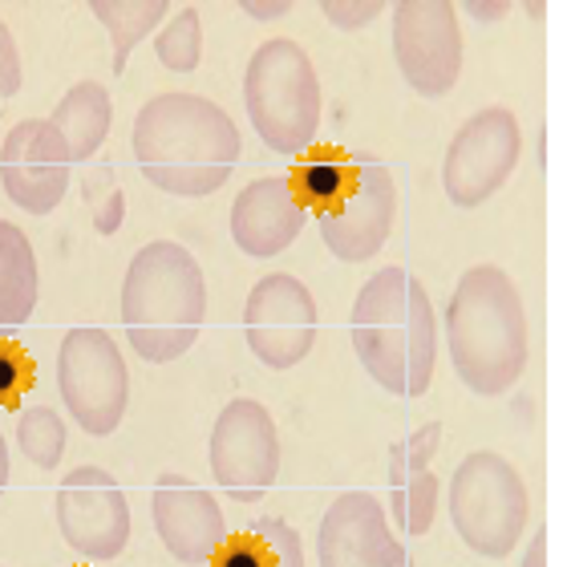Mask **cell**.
Segmentation results:
<instances>
[{"instance_id": "9c48e42d", "label": "cell", "mask_w": 567, "mask_h": 567, "mask_svg": "<svg viewBox=\"0 0 567 567\" xmlns=\"http://www.w3.org/2000/svg\"><path fill=\"white\" fill-rule=\"evenodd\" d=\"M212 474L236 503H260L280 478V434L268 405L256 398H236L215 417Z\"/></svg>"}, {"instance_id": "f546056e", "label": "cell", "mask_w": 567, "mask_h": 567, "mask_svg": "<svg viewBox=\"0 0 567 567\" xmlns=\"http://www.w3.org/2000/svg\"><path fill=\"white\" fill-rule=\"evenodd\" d=\"M244 12H248V17H256V21H272V17H284V12H292V0H276V4L244 0Z\"/></svg>"}, {"instance_id": "5b68a950", "label": "cell", "mask_w": 567, "mask_h": 567, "mask_svg": "<svg viewBox=\"0 0 567 567\" xmlns=\"http://www.w3.org/2000/svg\"><path fill=\"white\" fill-rule=\"evenodd\" d=\"M244 106H248L251 131L260 134L268 151L284 158H296L317 142L324 97H320L312 58L292 37H272L248 58Z\"/></svg>"}, {"instance_id": "4dcf8cb0", "label": "cell", "mask_w": 567, "mask_h": 567, "mask_svg": "<svg viewBox=\"0 0 567 567\" xmlns=\"http://www.w3.org/2000/svg\"><path fill=\"white\" fill-rule=\"evenodd\" d=\"M523 567H547V532H544V527L532 535V544H527V556H523Z\"/></svg>"}, {"instance_id": "4316f807", "label": "cell", "mask_w": 567, "mask_h": 567, "mask_svg": "<svg viewBox=\"0 0 567 567\" xmlns=\"http://www.w3.org/2000/svg\"><path fill=\"white\" fill-rule=\"evenodd\" d=\"M37 365L29 349L9 337H0V410H17L24 402V393L33 390Z\"/></svg>"}, {"instance_id": "d4e9b609", "label": "cell", "mask_w": 567, "mask_h": 567, "mask_svg": "<svg viewBox=\"0 0 567 567\" xmlns=\"http://www.w3.org/2000/svg\"><path fill=\"white\" fill-rule=\"evenodd\" d=\"M154 53H158V61H163V70L171 73H195L203 61V17L195 4H187V9H178L171 21H166V29L158 33V41H154Z\"/></svg>"}, {"instance_id": "2e32d148", "label": "cell", "mask_w": 567, "mask_h": 567, "mask_svg": "<svg viewBox=\"0 0 567 567\" xmlns=\"http://www.w3.org/2000/svg\"><path fill=\"white\" fill-rule=\"evenodd\" d=\"M154 532L178 564L207 567L227 539V519L212 491H203L178 471H163L151 491Z\"/></svg>"}, {"instance_id": "ba28073f", "label": "cell", "mask_w": 567, "mask_h": 567, "mask_svg": "<svg viewBox=\"0 0 567 567\" xmlns=\"http://www.w3.org/2000/svg\"><path fill=\"white\" fill-rule=\"evenodd\" d=\"M523 131L519 118L503 106H486L462 122L458 134L450 138L446 158H442V190L462 212L483 207L511 171L519 166Z\"/></svg>"}, {"instance_id": "3957f363", "label": "cell", "mask_w": 567, "mask_h": 567, "mask_svg": "<svg viewBox=\"0 0 567 567\" xmlns=\"http://www.w3.org/2000/svg\"><path fill=\"white\" fill-rule=\"evenodd\" d=\"M446 349L454 373L478 398L507 393L527 369V308L498 264H474L450 292Z\"/></svg>"}, {"instance_id": "44dd1931", "label": "cell", "mask_w": 567, "mask_h": 567, "mask_svg": "<svg viewBox=\"0 0 567 567\" xmlns=\"http://www.w3.org/2000/svg\"><path fill=\"white\" fill-rule=\"evenodd\" d=\"M207 567H308L305 539L284 519H256L227 535Z\"/></svg>"}, {"instance_id": "ffe728a7", "label": "cell", "mask_w": 567, "mask_h": 567, "mask_svg": "<svg viewBox=\"0 0 567 567\" xmlns=\"http://www.w3.org/2000/svg\"><path fill=\"white\" fill-rule=\"evenodd\" d=\"M53 126H58L70 163H90L97 146L106 142L110 122H114V106H110V90L102 82H78L70 94L53 106Z\"/></svg>"}, {"instance_id": "d6a6232c", "label": "cell", "mask_w": 567, "mask_h": 567, "mask_svg": "<svg viewBox=\"0 0 567 567\" xmlns=\"http://www.w3.org/2000/svg\"><path fill=\"white\" fill-rule=\"evenodd\" d=\"M4 486H9V442L0 434V495H4Z\"/></svg>"}, {"instance_id": "30bf717a", "label": "cell", "mask_w": 567, "mask_h": 567, "mask_svg": "<svg viewBox=\"0 0 567 567\" xmlns=\"http://www.w3.org/2000/svg\"><path fill=\"white\" fill-rule=\"evenodd\" d=\"M58 527L90 564H110L131 544V503L118 478L102 466H78L58 486Z\"/></svg>"}, {"instance_id": "8992f818", "label": "cell", "mask_w": 567, "mask_h": 567, "mask_svg": "<svg viewBox=\"0 0 567 567\" xmlns=\"http://www.w3.org/2000/svg\"><path fill=\"white\" fill-rule=\"evenodd\" d=\"M532 519L523 474L495 450H474L450 478V523L471 551L507 559Z\"/></svg>"}, {"instance_id": "1f68e13d", "label": "cell", "mask_w": 567, "mask_h": 567, "mask_svg": "<svg viewBox=\"0 0 567 567\" xmlns=\"http://www.w3.org/2000/svg\"><path fill=\"white\" fill-rule=\"evenodd\" d=\"M462 9L471 12V17H478V21H498V17H503L511 4H483V0H466Z\"/></svg>"}, {"instance_id": "484cf974", "label": "cell", "mask_w": 567, "mask_h": 567, "mask_svg": "<svg viewBox=\"0 0 567 567\" xmlns=\"http://www.w3.org/2000/svg\"><path fill=\"white\" fill-rule=\"evenodd\" d=\"M82 199L90 207L97 236H114L126 224V190H122L114 163H97L82 175Z\"/></svg>"}, {"instance_id": "f1b7e54d", "label": "cell", "mask_w": 567, "mask_h": 567, "mask_svg": "<svg viewBox=\"0 0 567 567\" xmlns=\"http://www.w3.org/2000/svg\"><path fill=\"white\" fill-rule=\"evenodd\" d=\"M21 90V53H17V41H12L9 24L0 21V106L12 102Z\"/></svg>"}, {"instance_id": "cb8c5ba5", "label": "cell", "mask_w": 567, "mask_h": 567, "mask_svg": "<svg viewBox=\"0 0 567 567\" xmlns=\"http://www.w3.org/2000/svg\"><path fill=\"white\" fill-rule=\"evenodd\" d=\"M17 446L37 471H58L61 458H65V446H70V434H65V422H61L58 410L24 405L17 414Z\"/></svg>"}, {"instance_id": "277c9868", "label": "cell", "mask_w": 567, "mask_h": 567, "mask_svg": "<svg viewBox=\"0 0 567 567\" xmlns=\"http://www.w3.org/2000/svg\"><path fill=\"white\" fill-rule=\"evenodd\" d=\"M207 317V276L175 239H154L122 276V324L134 353L151 365L178 361L199 341Z\"/></svg>"}, {"instance_id": "4fadbf2b", "label": "cell", "mask_w": 567, "mask_h": 567, "mask_svg": "<svg viewBox=\"0 0 567 567\" xmlns=\"http://www.w3.org/2000/svg\"><path fill=\"white\" fill-rule=\"evenodd\" d=\"M398 224V183L378 154L353 151V187L329 215H320L324 248L344 264L373 260Z\"/></svg>"}, {"instance_id": "5bb4252c", "label": "cell", "mask_w": 567, "mask_h": 567, "mask_svg": "<svg viewBox=\"0 0 567 567\" xmlns=\"http://www.w3.org/2000/svg\"><path fill=\"white\" fill-rule=\"evenodd\" d=\"M70 151L49 118L17 122L0 146L4 195L29 215L58 212V203L65 199V187H70Z\"/></svg>"}, {"instance_id": "e0dca14e", "label": "cell", "mask_w": 567, "mask_h": 567, "mask_svg": "<svg viewBox=\"0 0 567 567\" xmlns=\"http://www.w3.org/2000/svg\"><path fill=\"white\" fill-rule=\"evenodd\" d=\"M308 224V212L296 203L288 175L256 178L231 203V239L251 260H272L292 248Z\"/></svg>"}, {"instance_id": "9a60e30c", "label": "cell", "mask_w": 567, "mask_h": 567, "mask_svg": "<svg viewBox=\"0 0 567 567\" xmlns=\"http://www.w3.org/2000/svg\"><path fill=\"white\" fill-rule=\"evenodd\" d=\"M320 567H410V551L390 532V515L369 491H344L320 519Z\"/></svg>"}, {"instance_id": "7402d4cb", "label": "cell", "mask_w": 567, "mask_h": 567, "mask_svg": "<svg viewBox=\"0 0 567 567\" xmlns=\"http://www.w3.org/2000/svg\"><path fill=\"white\" fill-rule=\"evenodd\" d=\"M288 187H292L296 203L305 212H317V219L329 215L353 187V151H341V146H329V142L308 146L305 154H296Z\"/></svg>"}, {"instance_id": "52a82bcc", "label": "cell", "mask_w": 567, "mask_h": 567, "mask_svg": "<svg viewBox=\"0 0 567 567\" xmlns=\"http://www.w3.org/2000/svg\"><path fill=\"white\" fill-rule=\"evenodd\" d=\"M58 393L85 434H114L131 405V369L106 329H70L58 349Z\"/></svg>"}, {"instance_id": "7a4b0ae2", "label": "cell", "mask_w": 567, "mask_h": 567, "mask_svg": "<svg viewBox=\"0 0 567 567\" xmlns=\"http://www.w3.org/2000/svg\"><path fill=\"white\" fill-rule=\"evenodd\" d=\"M353 349L365 373L393 398H422L434 385L437 317L430 292L405 268H381L357 292Z\"/></svg>"}, {"instance_id": "83f0119b", "label": "cell", "mask_w": 567, "mask_h": 567, "mask_svg": "<svg viewBox=\"0 0 567 567\" xmlns=\"http://www.w3.org/2000/svg\"><path fill=\"white\" fill-rule=\"evenodd\" d=\"M381 12H385L381 0H361V4H353V0H320V17H329L337 29H365L369 21H378Z\"/></svg>"}, {"instance_id": "603a6c76", "label": "cell", "mask_w": 567, "mask_h": 567, "mask_svg": "<svg viewBox=\"0 0 567 567\" xmlns=\"http://www.w3.org/2000/svg\"><path fill=\"white\" fill-rule=\"evenodd\" d=\"M90 12L110 29L114 73H126V61L142 45V37L163 24L166 0H90Z\"/></svg>"}, {"instance_id": "7c38bea8", "label": "cell", "mask_w": 567, "mask_h": 567, "mask_svg": "<svg viewBox=\"0 0 567 567\" xmlns=\"http://www.w3.org/2000/svg\"><path fill=\"white\" fill-rule=\"evenodd\" d=\"M393 58L422 97H442L462 73L458 9L446 0H402L393 4Z\"/></svg>"}, {"instance_id": "6da1fadb", "label": "cell", "mask_w": 567, "mask_h": 567, "mask_svg": "<svg viewBox=\"0 0 567 567\" xmlns=\"http://www.w3.org/2000/svg\"><path fill=\"white\" fill-rule=\"evenodd\" d=\"M134 158L154 187L178 199H203L224 187L244 138L224 106L199 94H154L134 118Z\"/></svg>"}, {"instance_id": "8fae6325", "label": "cell", "mask_w": 567, "mask_h": 567, "mask_svg": "<svg viewBox=\"0 0 567 567\" xmlns=\"http://www.w3.org/2000/svg\"><path fill=\"white\" fill-rule=\"evenodd\" d=\"M244 337L260 365H300L317 344V300L305 280H296L292 272H272L251 284L244 305Z\"/></svg>"}, {"instance_id": "ac0fdd59", "label": "cell", "mask_w": 567, "mask_h": 567, "mask_svg": "<svg viewBox=\"0 0 567 567\" xmlns=\"http://www.w3.org/2000/svg\"><path fill=\"white\" fill-rule=\"evenodd\" d=\"M442 450V422H425L390 446V515L402 535H425L437 515L434 458Z\"/></svg>"}, {"instance_id": "d6986e66", "label": "cell", "mask_w": 567, "mask_h": 567, "mask_svg": "<svg viewBox=\"0 0 567 567\" xmlns=\"http://www.w3.org/2000/svg\"><path fill=\"white\" fill-rule=\"evenodd\" d=\"M41 296V276H37L33 244L21 227L0 219V337L29 324Z\"/></svg>"}]
</instances>
